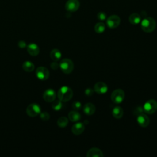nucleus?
<instances>
[{
	"instance_id": "nucleus-1",
	"label": "nucleus",
	"mask_w": 157,
	"mask_h": 157,
	"mask_svg": "<svg viewBox=\"0 0 157 157\" xmlns=\"http://www.w3.org/2000/svg\"><path fill=\"white\" fill-rule=\"evenodd\" d=\"M57 96L59 100L61 101L67 102L72 98L73 91L71 88L64 86L59 89Z\"/></svg>"
},
{
	"instance_id": "nucleus-2",
	"label": "nucleus",
	"mask_w": 157,
	"mask_h": 157,
	"mask_svg": "<svg viewBox=\"0 0 157 157\" xmlns=\"http://www.w3.org/2000/svg\"><path fill=\"white\" fill-rule=\"evenodd\" d=\"M156 21L152 17L144 18L140 23L142 29L146 33H151L156 28Z\"/></svg>"
},
{
	"instance_id": "nucleus-3",
	"label": "nucleus",
	"mask_w": 157,
	"mask_h": 157,
	"mask_svg": "<svg viewBox=\"0 0 157 157\" xmlns=\"http://www.w3.org/2000/svg\"><path fill=\"white\" fill-rule=\"evenodd\" d=\"M59 67L61 70L66 74H69L71 73L74 69V63L69 58L63 59L59 64Z\"/></svg>"
},
{
	"instance_id": "nucleus-4",
	"label": "nucleus",
	"mask_w": 157,
	"mask_h": 157,
	"mask_svg": "<svg viewBox=\"0 0 157 157\" xmlns=\"http://www.w3.org/2000/svg\"><path fill=\"white\" fill-rule=\"evenodd\" d=\"M124 92L121 89H117L114 90L111 94L112 101L117 104H120L123 102L124 98Z\"/></svg>"
},
{
	"instance_id": "nucleus-5",
	"label": "nucleus",
	"mask_w": 157,
	"mask_h": 157,
	"mask_svg": "<svg viewBox=\"0 0 157 157\" xmlns=\"http://www.w3.org/2000/svg\"><path fill=\"white\" fill-rule=\"evenodd\" d=\"M144 111L148 114H153L157 110V102L154 99L147 101L144 105Z\"/></svg>"
},
{
	"instance_id": "nucleus-6",
	"label": "nucleus",
	"mask_w": 157,
	"mask_h": 157,
	"mask_svg": "<svg viewBox=\"0 0 157 157\" xmlns=\"http://www.w3.org/2000/svg\"><path fill=\"white\" fill-rule=\"evenodd\" d=\"M40 106L36 104L32 103L29 104L26 108V113L28 116L31 117H34L40 114Z\"/></svg>"
},
{
	"instance_id": "nucleus-7",
	"label": "nucleus",
	"mask_w": 157,
	"mask_h": 157,
	"mask_svg": "<svg viewBox=\"0 0 157 157\" xmlns=\"http://www.w3.org/2000/svg\"><path fill=\"white\" fill-rule=\"evenodd\" d=\"M36 75L39 79L41 80H46L50 76V72L45 67L40 66L36 69Z\"/></svg>"
},
{
	"instance_id": "nucleus-8",
	"label": "nucleus",
	"mask_w": 157,
	"mask_h": 157,
	"mask_svg": "<svg viewBox=\"0 0 157 157\" xmlns=\"http://www.w3.org/2000/svg\"><path fill=\"white\" fill-rule=\"evenodd\" d=\"M120 18L117 15H112L109 17L107 19L106 23L109 28H116L120 24Z\"/></svg>"
},
{
	"instance_id": "nucleus-9",
	"label": "nucleus",
	"mask_w": 157,
	"mask_h": 157,
	"mask_svg": "<svg viewBox=\"0 0 157 157\" xmlns=\"http://www.w3.org/2000/svg\"><path fill=\"white\" fill-rule=\"evenodd\" d=\"M80 7V2L78 0H68L65 4V9L69 12H74L77 11Z\"/></svg>"
},
{
	"instance_id": "nucleus-10",
	"label": "nucleus",
	"mask_w": 157,
	"mask_h": 157,
	"mask_svg": "<svg viewBox=\"0 0 157 157\" xmlns=\"http://www.w3.org/2000/svg\"><path fill=\"white\" fill-rule=\"evenodd\" d=\"M44 99L47 102H52L56 98V93L52 89L46 90L43 94Z\"/></svg>"
},
{
	"instance_id": "nucleus-11",
	"label": "nucleus",
	"mask_w": 157,
	"mask_h": 157,
	"mask_svg": "<svg viewBox=\"0 0 157 157\" xmlns=\"http://www.w3.org/2000/svg\"><path fill=\"white\" fill-rule=\"evenodd\" d=\"M137 121L139 125H140L141 127L146 128L148 126L150 123V119L146 114L141 113L139 115H138Z\"/></svg>"
},
{
	"instance_id": "nucleus-12",
	"label": "nucleus",
	"mask_w": 157,
	"mask_h": 157,
	"mask_svg": "<svg viewBox=\"0 0 157 157\" xmlns=\"http://www.w3.org/2000/svg\"><path fill=\"white\" fill-rule=\"evenodd\" d=\"M107 90H108L107 85L102 82H97L94 85V91H95L98 94H105L107 91Z\"/></svg>"
},
{
	"instance_id": "nucleus-13",
	"label": "nucleus",
	"mask_w": 157,
	"mask_h": 157,
	"mask_svg": "<svg viewBox=\"0 0 157 157\" xmlns=\"http://www.w3.org/2000/svg\"><path fill=\"white\" fill-rule=\"evenodd\" d=\"M84 130H85V125L83 123H80V122L75 123L71 128L72 132L75 135L81 134L84 131Z\"/></svg>"
},
{
	"instance_id": "nucleus-14",
	"label": "nucleus",
	"mask_w": 157,
	"mask_h": 157,
	"mask_svg": "<svg viewBox=\"0 0 157 157\" xmlns=\"http://www.w3.org/2000/svg\"><path fill=\"white\" fill-rule=\"evenodd\" d=\"M27 51L31 56H37L40 52V49L38 45L34 43H31L27 46Z\"/></svg>"
},
{
	"instance_id": "nucleus-15",
	"label": "nucleus",
	"mask_w": 157,
	"mask_h": 157,
	"mask_svg": "<svg viewBox=\"0 0 157 157\" xmlns=\"http://www.w3.org/2000/svg\"><path fill=\"white\" fill-rule=\"evenodd\" d=\"M87 157H102L104 155L102 151L96 147L90 148L86 154Z\"/></svg>"
},
{
	"instance_id": "nucleus-16",
	"label": "nucleus",
	"mask_w": 157,
	"mask_h": 157,
	"mask_svg": "<svg viewBox=\"0 0 157 157\" xmlns=\"http://www.w3.org/2000/svg\"><path fill=\"white\" fill-rule=\"evenodd\" d=\"M84 113L87 115H91L94 114L96 111V107L91 102H88L85 104L83 108Z\"/></svg>"
},
{
	"instance_id": "nucleus-17",
	"label": "nucleus",
	"mask_w": 157,
	"mask_h": 157,
	"mask_svg": "<svg viewBox=\"0 0 157 157\" xmlns=\"http://www.w3.org/2000/svg\"><path fill=\"white\" fill-rule=\"evenodd\" d=\"M50 56L52 59H53L54 61H58L61 58V53L58 49L54 48L51 50Z\"/></svg>"
},
{
	"instance_id": "nucleus-18",
	"label": "nucleus",
	"mask_w": 157,
	"mask_h": 157,
	"mask_svg": "<svg viewBox=\"0 0 157 157\" xmlns=\"http://www.w3.org/2000/svg\"><path fill=\"white\" fill-rule=\"evenodd\" d=\"M141 21L140 16L137 13H133L129 17V21L132 25H137Z\"/></svg>"
},
{
	"instance_id": "nucleus-19",
	"label": "nucleus",
	"mask_w": 157,
	"mask_h": 157,
	"mask_svg": "<svg viewBox=\"0 0 157 157\" xmlns=\"http://www.w3.org/2000/svg\"><path fill=\"white\" fill-rule=\"evenodd\" d=\"M112 115L114 118L117 119H120L123 117V110L120 106L115 107L112 110Z\"/></svg>"
},
{
	"instance_id": "nucleus-20",
	"label": "nucleus",
	"mask_w": 157,
	"mask_h": 157,
	"mask_svg": "<svg viewBox=\"0 0 157 157\" xmlns=\"http://www.w3.org/2000/svg\"><path fill=\"white\" fill-rule=\"evenodd\" d=\"M68 117L69 119L72 121V122H76L77 121H78L79 120H80L81 118V115L80 114L77 112L76 110H73V111H71L69 114H68Z\"/></svg>"
},
{
	"instance_id": "nucleus-21",
	"label": "nucleus",
	"mask_w": 157,
	"mask_h": 157,
	"mask_svg": "<svg viewBox=\"0 0 157 157\" xmlns=\"http://www.w3.org/2000/svg\"><path fill=\"white\" fill-rule=\"evenodd\" d=\"M22 67L24 71H25L26 72H29L34 71L35 66L32 62L29 61H26L23 63Z\"/></svg>"
},
{
	"instance_id": "nucleus-22",
	"label": "nucleus",
	"mask_w": 157,
	"mask_h": 157,
	"mask_svg": "<svg viewBox=\"0 0 157 157\" xmlns=\"http://www.w3.org/2000/svg\"><path fill=\"white\" fill-rule=\"evenodd\" d=\"M68 124V119L65 117H59L57 120V124L59 127L63 128H65Z\"/></svg>"
},
{
	"instance_id": "nucleus-23",
	"label": "nucleus",
	"mask_w": 157,
	"mask_h": 157,
	"mask_svg": "<svg viewBox=\"0 0 157 157\" xmlns=\"http://www.w3.org/2000/svg\"><path fill=\"white\" fill-rule=\"evenodd\" d=\"M105 25L104 23L102 22H99V23H97L95 26H94V31L96 33H102L105 30Z\"/></svg>"
},
{
	"instance_id": "nucleus-24",
	"label": "nucleus",
	"mask_w": 157,
	"mask_h": 157,
	"mask_svg": "<svg viewBox=\"0 0 157 157\" xmlns=\"http://www.w3.org/2000/svg\"><path fill=\"white\" fill-rule=\"evenodd\" d=\"M52 107L53 110H59L63 106V104H62V101H61L60 100H54L52 102Z\"/></svg>"
},
{
	"instance_id": "nucleus-25",
	"label": "nucleus",
	"mask_w": 157,
	"mask_h": 157,
	"mask_svg": "<svg viewBox=\"0 0 157 157\" xmlns=\"http://www.w3.org/2000/svg\"><path fill=\"white\" fill-rule=\"evenodd\" d=\"M40 117L44 121H47L50 119V115L47 112L40 113Z\"/></svg>"
},
{
	"instance_id": "nucleus-26",
	"label": "nucleus",
	"mask_w": 157,
	"mask_h": 157,
	"mask_svg": "<svg viewBox=\"0 0 157 157\" xmlns=\"http://www.w3.org/2000/svg\"><path fill=\"white\" fill-rule=\"evenodd\" d=\"M97 18L101 21H104L107 18V15L104 12H99L97 14Z\"/></svg>"
},
{
	"instance_id": "nucleus-27",
	"label": "nucleus",
	"mask_w": 157,
	"mask_h": 157,
	"mask_svg": "<svg viewBox=\"0 0 157 157\" xmlns=\"http://www.w3.org/2000/svg\"><path fill=\"white\" fill-rule=\"evenodd\" d=\"M72 109L75 110H80L81 108H82V104L80 102L78 101H75V102H74L72 104Z\"/></svg>"
},
{
	"instance_id": "nucleus-28",
	"label": "nucleus",
	"mask_w": 157,
	"mask_h": 157,
	"mask_svg": "<svg viewBox=\"0 0 157 157\" xmlns=\"http://www.w3.org/2000/svg\"><path fill=\"white\" fill-rule=\"evenodd\" d=\"M93 93H94V90L90 88H88L85 90V94L88 96H92L93 94Z\"/></svg>"
},
{
	"instance_id": "nucleus-29",
	"label": "nucleus",
	"mask_w": 157,
	"mask_h": 157,
	"mask_svg": "<svg viewBox=\"0 0 157 157\" xmlns=\"http://www.w3.org/2000/svg\"><path fill=\"white\" fill-rule=\"evenodd\" d=\"M50 67H51V68H52V69L56 70V69H57L59 67V64H58V63H56V61H54V62H53V63H51Z\"/></svg>"
},
{
	"instance_id": "nucleus-30",
	"label": "nucleus",
	"mask_w": 157,
	"mask_h": 157,
	"mask_svg": "<svg viewBox=\"0 0 157 157\" xmlns=\"http://www.w3.org/2000/svg\"><path fill=\"white\" fill-rule=\"evenodd\" d=\"M18 47H19L20 48H25V47H26V42H25V41H23V40H20V41L18 42Z\"/></svg>"
}]
</instances>
